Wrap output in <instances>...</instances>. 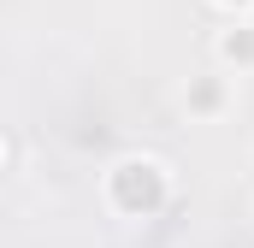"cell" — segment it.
Here are the masks:
<instances>
[{"instance_id":"6da1fadb","label":"cell","mask_w":254,"mask_h":248,"mask_svg":"<svg viewBox=\"0 0 254 248\" xmlns=\"http://www.w3.org/2000/svg\"><path fill=\"white\" fill-rule=\"evenodd\" d=\"M101 189H107V207L119 219H154V213L172 207V172L154 154H119L107 166V184Z\"/></svg>"},{"instance_id":"7a4b0ae2","label":"cell","mask_w":254,"mask_h":248,"mask_svg":"<svg viewBox=\"0 0 254 248\" xmlns=\"http://www.w3.org/2000/svg\"><path fill=\"white\" fill-rule=\"evenodd\" d=\"M213 54H219L225 71H254V24H231V30H219Z\"/></svg>"},{"instance_id":"3957f363","label":"cell","mask_w":254,"mask_h":248,"mask_svg":"<svg viewBox=\"0 0 254 248\" xmlns=\"http://www.w3.org/2000/svg\"><path fill=\"white\" fill-rule=\"evenodd\" d=\"M225 101H231V83L225 77H195L190 89H184V107H190L195 119H219Z\"/></svg>"},{"instance_id":"277c9868","label":"cell","mask_w":254,"mask_h":248,"mask_svg":"<svg viewBox=\"0 0 254 248\" xmlns=\"http://www.w3.org/2000/svg\"><path fill=\"white\" fill-rule=\"evenodd\" d=\"M219 12H231V18H243V12H254V0H213Z\"/></svg>"},{"instance_id":"5b68a950","label":"cell","mask_w":254,"mask_h":248,"mask_svg":"<svg viewBox=\"0 0 254 248\" xmlns=\"http://www.w3.org/2000/svg\"><path fill=\"white\" fill-rule=\"evenodd\" d=\"M6 160H12V142H6V136H0V166H6Z\"/></svg>"}]
</instances>
